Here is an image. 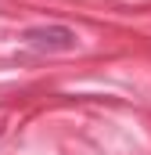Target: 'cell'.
Listing matches in <instances>:
<instances>
[{
	"mask_svg": "<svg viewBox=\"0 0 151 155\" xmlns=\"http://www.w3.org/2000/svg\"><path fill=\"white\" fill-rule=\"evenodd\" d=\"M25 43H29L33 51H47V54H54V51H72L76 47V33L65 29V25H40V29H29V33H25Z\"/></svg>",
	"mask_w": 151,
	"mask_h": 155,
	"instance_id": "cell-1",
	"label": "cell"
}]
</instances>
